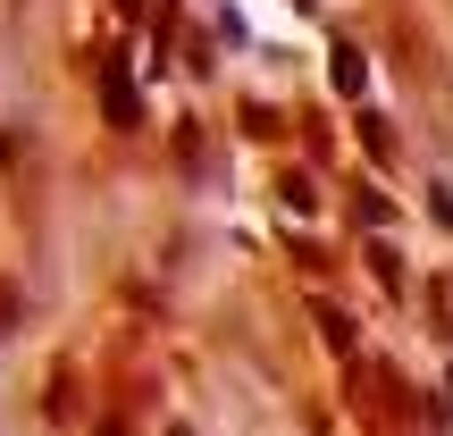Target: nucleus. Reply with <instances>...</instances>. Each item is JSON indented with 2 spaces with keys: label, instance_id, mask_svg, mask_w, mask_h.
<instances>
[{
  "label": "nucleus",
  "instance_id": "obj_1",
  "mask_svg": "<svg viewBox=\"0 0 453 436\" xmlns=\"http://www.w3.org/2000/svg\"><path fill=\"white\" fill-rule=\"evenodd\" d=\"M9 319H17V286L0 277V336H9Z\"/></svg>",
  "mask_w": 453,
  "mask_h": 436
},
{
  "label": "nucleus",
  "instance_id": "obj_2",
  "mask_svg": "<svg viewBox=\"0 0 453 436\" xmlns=\"http://www.w3.org/2000/svg\"><path fill=\"white\" fill-rule=\"evenodd\" d=\"M168 436H194V428H168Z\"/></svg>",
  "mask_w": 453,
  "mask_h": 436
}]
</instances>
